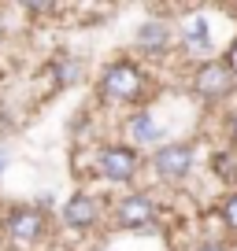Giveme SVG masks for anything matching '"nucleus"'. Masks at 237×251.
Returning a JSON list of instances; mask_svg holds the SVG:
<instances>
[{
	"label": "nucleus",
	"instance_id": "9d476101",
	"mask_svg": "<svg viewBox=\"0 0 237 251\" xmlns=\"http://www.w3.org/2000/svg\"><path fill=\"white\" fill-rule=\"evenodd\" d=\"M130 137H134L137 144H156L159 137H163V129L156 126V118H152L148 111H141V115H134V122H130Z\"/></svg>",
	"mask_w": 237,
	"mask_h": 251
},
{
	"label": "nucleus",
	"instance_id": "4468645a",
	"mask_svg": "<svg viewBox=\"0 0 237 251\" xmlns=\"http://www.w3.org/2000/svg\"><path fill=\"white\" fill-rule=\"evenodd\" d=\"M222 63H226V71L234 74V81H237V41L230 45V52H226V59H222Z\"/></svg>",
	"mask_w": 237,
	"mask_h": 251
},
{
	"label": "nucleus",
	"instance_id": "9b49d317",
	"mask_svg": "<svg viewBox=\"0 0 237 251\" xmlns=\"http://www.w3.org/2000/svg\"><path fill=\"white\" fill-rule=\"evenodd\" d=\"M211 170L219 174L222 181H237V148H234V144H230V148H222V151H215Z\"/></svg>",
	"mask_w": 237,
	"mask_h": 251
},
{
	"label": "nucleus",
	"instance_id": "f8f14e48",
	"mask_svg": "<svg viewBox=\"0 0 237 251\" xmlns=\"http://www.w3.org/2000/svg\"><path fill=\"white\" fill-rule=\"evenodd\" d=\"M219 214H222V222H226V226H230V229H234V233H237V192H230V196L222 200Z\"/></svg>",
	"mask_w": 237,
	"mask_h": 251
},
{
	"label": "nucleus",
	"instance_id": "7ed1b4c3",
	"mask_svg": "<svg viewBox=\"0 0 237 251\" xmlns=\"http://www.w3.org/2000/svg\"><path fill=\"white\" fill-rule=\"evenodd\" d=\"M96 174L104 181H134L137 174V151L130 144H108L96 155Z\"/></svg>",
	"mask_w": 237,
	"mask_h": 251
},
{
	"label": "nucleus",
	"instance_id": "39448f33",
	"mask_svg": "<svg viewBox=\"0 0 237 251\" xmlns=\"http://www.w3.org/2000/svg\"><path fill=\"white\" fill-rule=\"evenodd\" d=\"M4 229H8L11 244H19V248H30V244H37L41 233H45V214H41L37 207H15V211H8V222H4Z\"/></svg>",
	"mask_w": 237,
	"mask_h": 251
},
{
	"label": "nucleus",
	"instance_id": "20e7f679",
	"mask_svg": "<svg viewBox=\"0 0 237 251\" xmlns=\"http://www.w3.org/2000/svg\"><path fill=\"white\" fill-rule=\"evenodd\" d=\"M152 166L163 181H182L185 174L193 170V144L185 141H174V144H163V148L152 155Z\"/></svg>",
	"mask_w": 237,
	"mask_h": 251
},
{
	"label": "nucleus",
	"instance_id": "0eeeda50",
	"mask_svg": "<svg viewBox=\"0 0 237 251\" xmlns=\"http://www.w3.org/2000/svg\"><path fill=\"white\" fill-rule=\"evenodd\" d=\"M63 222L71 229H93L100 222V200L89 196V192H74L63 203Z\"/></svg>",
	"mask_w": 237,
	"mask_h": 251
},
{
	"label": "nucleus",
	"instance_id": "f03ea898",
	"mask_svg": "<svg viewBox=\"0 0 237 251\" xmlns=\"http://www.w3.org/2000/svg\"><path fill=\"white\" fill-rule=\"evenodd\" d=\"M234 74L226 71V63L222 59H207L197 67V74H193V89H197L200 100L215 103V100H226L230 93H234Z\"/></svg>",
	"mask_w": 237,
	"mask_h": 251
},
{
	"label": "nucleus",
	"instance_id": "2eb2a0df",
	"mask_svg": "<svg viewBox=\"0 0 237 251\" xmlns=\"http://www.w3.org/2000/svg\"><path fill=\"white\" fill-rule=\"evenodd\" d=\"M230 137H234V148H237V111L230 115Z\"/></svg>",
	"mask_w": 237,
	"mask_h": 251
},
{
	"label": "nucleus",
	"instance_id": "423d86ee",
	"mask_svg": "<svg viewBox=\"0 0 237 251\" xmlns=\"http://www.w3.org/2000/svg\"><path fill=\"white\" fill-rule=\"evenodd\" d=\"M156 214V203H152L145 192H134V196H122L115 203V222L122 229H145Z\"/></svg>",
	"mask_w": 237,
	"mask_h": 251
},
{
	"label": "nucleus",
	"instance_id": "ddd939ff",
	"mask_svg": "<svg viewBox=\"0 0 237 251\" xmlns=\"http://www.w3.org/2000/svg\"><path fill=\"white\" fill-rule=\"evenodd\" d=\"M52 71H56V78H59V85H67V81H71L74 74H78V67H74L71 59H59V63L52 67Z\"/></svg>",
	"mask_w": 237,
	"mask_h": 251
},
{
	"label": "nucleus",
	"instance_id": "dca6fc26",
	"mask_svg": "<svg viewBox=\"0 0 237 251\" xmlns=\"http://www.w3.org/2000/svg\"><path fill=\"white\" fill-rule=\"evenodd\" d=\"M197 251H226V248H222V244H200Z\"/></svg>",
	"mask_w": 237,
	"mask_h": 251
},
{
	"label": "nucleus",
	"instance_id": "f3484780",
	"mask_svg": "<svg viewBox=\"0 0 237 251\" xmlns=\"http://www.w3.org/2000/svg\"><path fill=\"white\" fill-rule=\"evenodd\" d=\"M4 166H8V155H4V151H0V170H4Z\"/></svg>",
	"mask_w": 237,
	"mask_h": 251
},
{
	"label": "nucleus",
	"instance_id": "1a4fd4ad",
	"mask_svg": "<svg viewBox=\"0 0 237 251\" xmlns=\"http://www.w3.org/2000/svg\"><path fill=\"white\" fill-rule=\"evenodd\" d=\"M182 41L193 48V52H207V48H211V30H207V15H193L189 23L182 26Z\"/></svg>",
	"mask_w": 237,
	"mask_h": 251
},
{
	"label": "nucleus",
	"instance_id": "6e6552de",
	"mask_svg": "<svg viewBox=\"0 0 237 251\" xmlns=\"http://www.w3.org/2000/svg\"><path fill=\"white\" fill-rule=\"evenodd\" d=\"M167 41H171V30H167V23H159V19H148V23H141V30H137V48L163 52Z\"/></svg>",
	"mask_w": 237,
	"mask_h": 251
},
{
	"label": "nucleus",
	"instance_id": "f257e3e1",
	"mask_svg": "<svg viewBox=\"0 0 237 251\" xmlns=\"http://www.w3.org/2000/svg\"><path fill=\"white\" fill-rule=\"evenodd\" d=\"M145 89H148V81H145L141 67H137V63H130V59L111 63L108 71L100 74V96H104L108 103H118V107H122V103L141 100Z\"/></svg>",
	"mask_w": 237,
	"mask_h": 251
}]
</instances>
